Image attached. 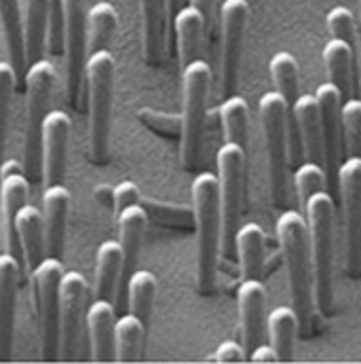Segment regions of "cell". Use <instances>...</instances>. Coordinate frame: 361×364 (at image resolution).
Returning <instances> with one entry per match:
<instances>
[{
	"label": "cell",
	"mask_w": 361,
	"mask_h": 364,
	"mask_svg": "<svg viewBox=\"0 0 361 364\" xmlns=\"http://www.w3.org/2000/svg\"><path fill=\"white\" fill-rule=\"evenodd\" d=\"M220 121L224 129V140L248 151L250 142V104L245 97L233 93L220 104Z\"/></svg>",
	"instance_id": "cell-31"
},
{
	"label": "cell",
	"mask_w": 361,
	"mask_h": 364,
	"mask_svg": "<svg viewBox=\"0 0 361 364\" xmlns=\"http://www.w3.org/2000/svg\"><path fill=\"white\" fill-rule=\"evenodd\" d=\"M146 326L131 311L114 322V363H135L142 354Z\"/></svg>",
	"instance_id": "cell-32"
},
{
	"label": "cell",
	"mask_w": 361,
	"mask_h": 364,
	"mask_svg": "<svg viewBox=\"0 0 361 364\" xmlns=\"http://www.w3.org/2000/svg\"><path fill=\"white\" fill-rule=\"evenodd\" d=\"M262 132L267 140L269 155V182H271L272 203L285 205L287 201V161H289V144H287V102L277 93L269 91L258 102Z\"/></svg>",
	"instance_id": "cell-9"
},
{
	"label": "cell",
	"mask_w": 361,
	"mask_h": 364,
	"mask_svg": "<svg viewBox=\"0 0 361 364\" xmlns=\"http://www.w3.org/2000/svg\"><path fill=\"white\" fill-rule=\"evenodd\" d=\"M245 155L241 146L226 142L220 146L218 161V191H220V218H222V244L220 255L233 257L235 233L241 223L243 208V184H245Z\"/></svg>",
	"instance_id": "cell-7"
},
{
	"label": "cell",
	"mask_w": 361,
	"mask_h": 364,
	"mask_svg": "<svg viewBox=\"0 0 361 364\" xmlns=\"http://www.w3.org/2000/svg\"><path fill=\"white\" fill-rule=\"evenodd\" d=\"M172 19H174V30H176V41H178L180 66L184 68L186 64H190L192 60L201 55V47L205 38V23H203L201 13L192 4L182 6Z\"/></svg>",
	"instance_id": "cell-28"
},
{
	"label": "cell",
	"mask_w": 361,
	"mask_h": 364,
	"mask_svg": "<svg viewBox=\"0 0 361 364\" xmlns=\"http://www.w3.org/2000/svg\"><path fill=\"white\" fill-rule=\"evenodd\" d=\"M248 358L254 360V363H277V360H279V358H277V352H274V348H272L271 343H258V346L248 354Z\"/></svg>",
	"instance_id": "cell-47"
},
{
	"label": "cell",
	"mask_w": 361,
	"mask_h": 364,
	"mask_svg": "<svg viewBox=\"0 0 361 364\" xmlns=\"http://www.w3.org/2000/svg\"><path fill=\"white\" fill-rule=\"evenodd\" d=\"M70 212V191L62 182L45 186L43 193V223L47 255L62 259L66 246V225Z\"/></svg>",
	"instance_id": "cell-19"
},
{
	"label": "cell",
	"mask_w": 361,
	"mask_h": 364,
	"mask_svg": "<svg viewBox=\"0 0 361 364\" xmlns=\"http://www.w3.org/2000/svg\"><path fill=\"white\" fill-rule=\"evenodd\" d=\"M182 6H184V0H165V9H167V15H170V19L180 11Z\"/></svg>",
	"instance_id": "cell-49"
},
{
	"label": "cell",
	"mask_w": 361,
	"mask_h": 364,
	"mask_svg": "<svg viewBox=\"0 0 361 364\" xmlns=\"http://www.w3.org/2000/svg\"><path fill=\"white\" fill-rule=\"evenodd\" d=\"M192 193V223L196 231V288L201 294L216 290L218 259L222 244L220 191L218 176L201 172L190 186Z\"/></svg>",
	"instance_id": "cell-1"
},
{
	"label": "cell",
	"mask_w": 361,
	"mask_h": 364,
	"mask_svg": "<svg viewBox=\"0 0 361 364\" xmlns=\"http://www.w3.org/2000/svg\"><path fill=\"white\" fill-rule=\"evenodd\" d=\"M277 240L285 261L289 294L294 303V311L298 316L300 328L309 331L313 320V261H311V244H309V227L302 212L285 210L277 218Z\"/></svg>",
	"instance_id": "cell-2"
},
{
	"label": "cell",
	"mask_w": 361,
	"mask_h": 364,
	"mask_svg": "<svg viewBox=\"0 0 361 364\" xmlns=\"http://www.w3.org/2000/svg\"><path fill=\"white\" fill-rule=\"evenodd\" d=\"M360 15H361V0H360Z\"/></svg>",
	"instance_id": "cell-50"
},
{
	"label": "cell",
	"mask_w": 361,
	"mask_h": 364,
	"mask_svg": "<svg viewBox=\"0 0 361 364\" xmlns=\"http://www.w3.org/2000/svg\"><path fill=\"white\" fill-rule=\"evenodd\" d=\"M57 70L51 60H36L28 64L26 83V140H23V170L28 178L38 181L40 174V129L49 112V102L55 87Z\"/></svg>",
	"instance_id": "cell-6"
},
{
	"label": "cell",
	"mask_w": 361,
	"mask_h": 364,
	"mask_svg": "<svg viewBox=\"0 0 361 364\" xmlns=\"http://www.w3.org/2000/svg\"><path fill=\"white\" fill-rule=\"evenodd\" d=\"M116 9L101 0L89 6L87 11V45H89V53L99 51V49H108V43L116 30Z\"/></svg>",
	"instance_id": "cell-35"
},
{
	"label": "cell",
	"mask_w": 361,
	"mask_h": 364,
	"mask_svg": "<svg viewBox=\"0 0 361 364\" xmlns=\"http://www.w3.org/2000/svg\"><path fill=\"white\" fill-rule=\"evenodd\" d=\"M30 275L38 314L40 360H60V282L64 275L62 259L47 255Z\"/></svg>",
	"instance_id": "cell-8"
},
{
	"label": "cell",
	"mask_w": 361,
	"mask_h": 364,
	"mask_svg": "<svg viewBox=\"0 0 361 364\" xmlns=\"http://www.w3.org/2000/svg\"><path fill=\"white\" fill-rule=\"evenodd\" d=\"M353 60L355 49L347 45L345 41L330 38L323 47V64L330 77V83H334L343 97H347L353 91Z\"/></svg>",
	"instance_id": "cell-30"
},
{
	"label": "cell",
	"mask_w": 361,
	"mask_h": 364,
	"mask_svg": "<svg viewBox=\"0 0 361 364\" xmlns=\"http://www.w3.org/2000/svg\"><path fill=\"white\" fill-rule=\"evenodd\" d=\"M302 214L309 227L315 305L321 316H330L334 309V225H336V208L332 195L328 191L315 193L302 208Z\"/></svg>",
	"instance_id": "cell-3"
},
{
	"label": "cell",
	"mask_w": 361,
	"mask_h": 364,
	"mask_svg": "<svg viewBox=\"0 0 361 364\" xmlns=\"http://www.w3.org/2000/svg\"><path fill=\"white\" fill-rule=\"evenodd\" d=\"M15 225H17L21 250H23V261H26L28 269L32 272V269L47 257L43 212H40L36 205L26 203V205L19 210Z\"/></svg>",
	"instance_id": "cell-25"
},
{
	"label": "cell",
	"mask_w": 361,
	"mask_h": 364,
	"mask_svg": "<svg viewBox=\"0 0 361 364\" xmlns=\"http://www.w3.org/2000/svg\"><path fill=\"white\" fill-rule=\"evenodd\" d=\"M93 193H95V199H97V203L112 208V199H114V186L99 184V186H95V191H93Z\"/></svg>",
	"instance_id": "cell-48"
},
{
	"label": "cell",
	"mask_w": 361,
	"mask_h": 364,
	"mask_svg": "<svg viewBox=\"0 0 361 364\" xmlns=\"http://www.w3.org/2000/svg\"><path fill=\"white\" fill-rule=\"evenodd\" d=\"M114 322H116L114 303L95 299L87 309L91 358L95 363H114Z\"/></svg>",
	"instance_id": "cell-21"
},
{
	"label": "cell",
	"mask_w": 361,
	"mask_h": 364,
	"mask_svg": "<svg viewBox=\"0 0 361 364\" xmlns=\"http://www.w3.org/2000/svg\"><path fill=\"white\" fill-rule=\"evenodd\" d=\"M70 117L66 110H49L40 129V174L45 184H57L66 176Z\"/></svg>",
	"instance_id": "cell-15"
},
{
	"label": "cell",
	"mask_w": 361,
	"mask_h": 364,
	"mask_svg": "<svg viewBox=\"0 0 361 364\" xmlns=\"http://www.w3.org/2000/svg\"><path fill=\"white\" fill-rule=\"evenodd\" d=\"M239 301V318H241V337L245 356L262 343L265 335V305H267V288L262 279H243L237 290Z\"/></svg>",
	"instance_id": "cell-18"
},
{
	"label": "cell",
	"mask_w": 361,
	"mask_h": 364,
	"mask_svg": "<svg viewBox=\"0 0 361 364\" xmlns=\"http://www.w3.org/2000/svg\"><path fill=\"white\" fill-rule=\"evenodd\" d=\"M248 17H250L248 0H224L220 6V34H222L220 79H222L224 95H233L237 90L239 62H241Z\"/></svg>",
	"instance_id": "cell-12"
},
{
	"label": "cell",
	"mask_w": 361,
	"mask_h": 364,
	"mask_svg": "<svg viewBox=\"0 0 361 364\" xmlns=\"http://www.w3.org/2000/svg\"><path fill=\"white\" fill-rule=\"evenodd\" d=\"M0 21L9 51V64L15 73L17 85L23 83L28 60H26V41H23V17L19 0H0Z\"/></svg>",
	"instance_id": "cell-24"
},
{
	"label": "cell",
	"mask_w": 361,
	"mask_h": 364,
	"mask_svg": "<svg viewBox=\"0 0 361 364\" xmlns=\"http://www.w3.org/2000/svg\"><path fill=\"white\" fill-rule=\"evenodd\" d=\"M51 0H26L23 17V41H26V60L28 64L43 58L47 47Z\"/></svg>",
	"instance_id": "cell-29"
},
{
	"label": "cell",
	"mask_w": 361,
	"mask_h": 364,
	"mask_svg": "<svg viewBox=\"0 0 361 364\" xmlns=\"http://www.w3.org/2000/svg\"><path fill=\"white\" fill-rule=\"evenodd\" d=\"M315 97L319 102V114H321V132H323V149H326V174L332 176V172L338 170L340 166V134H343V119H340V108H343V93L334 83H321Z\"/></svg>",
	"instance_id": "cell-16"
},
{
	"label": "cell",
	"mask_w": 361,
	"mask_h": 364,
	"mask_svg": "<svg viewBox=\"0 0 361 364\" xmlns=\"http://www.w3.org/2000/svg\"><path fill=\"white\" fill-rule=\"evenodd\" d=\"M235 252L243 279H260L265 269V231L256 223L239 225L235 233Z\"/></svg>",
	"instance_id": "cell-27"
},
{
	"label": "cell",
	"mask_w": 361,
	"mask_h": 364,
	"mask_svg": "<svg viewBox=\"0 0 361 364\" xmlns=\"http://www.w3.org/2000/svg\"><path fill=\"white\" fill-rule=\"evenodd\" d=\"M118 244L123 250V277H129L135 269L138 257H140V246L144 240V231L148 225V212L140 203H133L125 208L118 216Z\"/></svg>",
	"instance_id": "cell-22"
},
{
	"label": "cell",
	"mask_w": 361,
	"mask_h": 364,
	"mask_svg": "<svg viewBox=\"0 0 361 364\" xmlns=\"http://www.w3.org/2000/svg\"><path fill=\"white\" fill-rule=\"evenodd\" d=\"M289 110L298 125L304 157L309 161L323 166L326 170V149H323V132H321V114H319L317 97L313 93H300L296 102L289 106Z\"/></svg>",
	"instance_id": "cell-20"
},
{
	"label": "cell",
	"mask_w": 361,
	"mask_h": 364,
	"mask_svg": "<svg viewBox=\"0 0 361 364\" xmlns=\"http://www.w3.org/2000/svg\"><path fill=\"white\" fill-rule=\"evenodd\" d=\"M87 282L79 272H64L60 282V358L74 360L85 303H87Z\"/></svg>",
	"instance_id": "cell-13"
},
{
	"label": "cell",
	"mask_w": 361,
	"mask_h": 364,
	"mask_svg": "<svg viewBox=\"0 0 361 364\" xmlns=\"http://www.w3.org/2000/svg\"><path fill=\"white\" fill-rule=\"evenodd\" d=\"M294 186H296V195L300 199V208H304L306 201L315 193L328 191V174H326L323 166H319L315 161H306V164L298 166L296 174H294Z\"/></svg>",
	"instance_id": "cell-37"
},
{
	"label": "cell",
	"mask_w": 361,
	"mask_h": 364,
	"mask_svg": "<svg viewBox=\"0 0 361 364\" xmlns=\"http://www.w3.org/2000/svg\"><path fill=\"white\" fill-rule=\"evenodd\" d=\"M30 195V178L23 170V166L17 159H2L0 166V212L4 220V235L9 252L23 265V250L19 244L17 233V214L28 203Z\"/></svg>",
	"instance_id": "cell-14"
},
{
	"label": "cell",
	"mask_w": 361,
	"mask_h": 364,
	"mask_svg": "<svg viewBox=\"0 0 361 364\" xmlns=\"http://www.w3.org/2000/svg\"><path fill=\"white\" fill-rule=\"evenodd\" d=\"M157 296V277L148 269H133L127 277V305L129 311L142 320V324L148 328L150 316H152V305Z\"/></svg>",
	"instance_id": "cell-34"
},
{
	"label": "cell",
	"mask_w": 361,
	"mask_h": 364,
	"mask_svg": "<svg viewBox=\"0 0 361 364\" xmlns=\"http://www.w3.org/2000/svg\"><path fill=\"white\" fill-rule=\"evenodd\" d=\"M142 205L146 208L148 216L152 214L157 220L165 223V225H190L192 223V210L184 208V205H174V203H161L155 199H144Z\"/></svg>",
	"instance_id": "cell-42"
},
{
	"label": "cell",
	"mask_w": 361,
	"mask_h": 364,
	"mask_svg": "<svg viewBox=\"0 0 361 364\" xmlns=\"http://www.w3.org/2000/svg\"><path fill=\"white\" fill-rule=\"evenodd\" d=\"M21 277V263L11 255H0V360H9L15 339V309Z\"/></svg>",
	"instance_id": "cell-17"
},
{
	"label": "cell",
	"mask_w": 361,
	"mask_h": 364,
	"mask_svg": "<svg viewBox=\"0 0 361 364\" xmlns=\"http://www.w3.org/2000/svg\"><path fill=\"white\" fill-rule=\"evenodd\" d=\"M140 201H142V195H140V188H138L135 182L121 181L114 186V199H112L114 216H118L125 208H129L133 203H140Z\"/></svg>",
	"instance_id": "cell-44"
},
{
	"label": "cell",
	"mask_w": 361,
	"mask_h": 364,
	"mask_svg": "<svg viewBox=\"0 0 361 364\" xmlns=\"http://www.w3.org/2000/svg\"><path fill=\"white\" fill-rule=\"evenodd\" d=\"M343 223H345V267L351 275L361 272V157L349 155L336 170Z\"/></svg>",
	"instance_id": "cell-11"
},
{
	"label": "cell",
	"mask_w": 361,
	"mask_h": 364,
	"mask_svg": "<svg viewBox=\"0 0 361 364\" xmlns=\"http://www.w3.org/2000/svg\"><path fill=\"white\" fill-rule=\"evenodd\" d=\"M142 49L148 66H159L165 53V0H140Z\"/></svg>",
	"instance_id": "cell-23"
},
{
	"label": "cell",
	"mask_w": 361,
	"mask_h": 364,
	"mask_svg": "<svg viewBox=\"0 0 361 364\" xmlns=\"http://www.w3.org/2000/svg\"><path fill=\"white\" fill-rule=\"evenodd\" d=\"M340 119L349 155L361 157V100L349 97L340 108Z\"/></svg>",
	"instance_id": "cell-39"
},
{
	"label": "cell",
	"mask_w": 361,
	"mask_h": 364,
	"mask_svg": "<svg viewBox=\"0 0 361 364\" xmlns=\"http://www.w3.org/2000/svg\"><path fill=\"white\" fill-rule=\"evenodd\" d=\"M271 79L274 91L291 106L300 95V79H298V62L289 51H279L271 58Z\"/></svg>",
	"instance_id": "cell-36"
},
{
	"label": "cell",
	"mask_w": 361,
	"mask_h": 364,
	"mask_svg": "<svg viewBox=\"0 0 361 364\" xmlns=\"http://www.w3.org/2000/svg\"><path fill=\"white\" fill-rule=\"evenodd\" d=\"M211 85V66L196 58L182 68V132L180 161L186 172H194L201 157L203 129L207 119V100Z\"/></svg>",
	"instance_id": "cell-5"
},
{
	"label": "cell",
	"mask_w": 361,
	"mask_h": 364,
	"mask_svg": "<svg viewBox=\"0 0 361 364\" xmlns=\"http://www.w3.org/2000/svg\"><path fill=\"white\" fill-rule=\"evenodd\" d=\"M87 11H89V0H62L64 55H66V97H68V104L72 108H79L81 91L85 87V64L89 58Z\"/></svg>",
	"instance_id": "cell-10"
},
{
	"label": "cell",
	"mask_w": 361,
	"mask_h": 364,
	"mask_svg": "<svg viewBox=\"0 0 361 364\" xmlns=\"http://www.w3.org/2000/svg\"><path fill=\"white\" fill-rule=\"evenodd\" d=\"M245 358H248L245 350L237 341H222L213 354V360H218V363H241Z\"/></svg>",
	"instance_id": "cell-45"
},
{
	"label": "cell",
	"mask_w": 361,
	"mask_h": 364,
	"mask_svg": "<svg viewBox=\"0 0 361 364\" xmlns=\"http://www.w3.org/2000/svg\"><path fill=\"white\" fill-rule=\"evenodd\" d=\"M269 337H271V346L277 352V358L287 363L294 358V343H296V333L300 328L298 316L294 311V307H274L269 314Z\"/></svg>",
	"instance_id": "cell-33"
},
{
	"label": "cell",
	"mask_w": 361,
	"mask_h": 364,
	"mask_svg": "<svg viewBox=\"0 0 361 364\" xmlns=\"http://www.w3.org/2000/svg\"><path fill=\"white\" fill-rule=\"evenodd\" d=\"M203 17L205 23V36H209L213 32L216 26V17H218V0H188Z\"/></svg>",
	"instance_id": "cell-46"
},
{
	"label": "cell",
	"mask_w": 361,
	"mask_h": 364,
	"mask_svg": "<svg viewBox=\"0 0 361 364\" xmlns=\"http://www.w3.org/2000/svg\"><path fill=\"white\" fill-rule=\"evenodd\" d=\"M47 51L51 55L64 53V13L62 0H51L49 30H47Z\"/></svg>",
	"instance_id": "cell-43"
},
{
	"label": "cell",
	"mask_w": 361,
	"mask_h": 364,
	"mask_svg": "<svg viewBox=\"0 0 361 364\" xmlns=\"http://www.w3.org/2000/svg\"><path fill=\"white\" fill-rule=\"evenodd\" d=\"M123 277V250L116 240H106L95 252V299L114 301Z\"/></svg>",
	"instance_id": "cell-26"
},
{
	"label": "cell",
	"mask_w": 361,
	"mask_h": 364,
	"mask_svg": "<svg viewBox=\"0 0 361 364\" xmlns=\"http://www.w3.org/2000/svg\"><path fill=\"white\" fill-rule=\"evenodd\" d=\"M17 85L15 73L9 62H0V166L4 159V138H6V125H9V110L13 102V91Z\"/></svg>",
	"instance_id": "cell-40"
},
{
	"label": "cell",
	"mask_w": 361,
	"mask_h": 364,
	"mask_svg": "<svg viewBox=\"0 0 361 364\" xmlns=\"http://www.w3.org/2000/svg\"><path fill=\"white\" fill-rule=\"evenodd\" d=\"M116 62L108 49L93 51L85 64V83L89 102V159L106 166L110 157V119Z\"/></svg>",
	"instance_id": "cell-4"
},
{
	"label": "cell",
	"mask_w": 361,
	"mask_h": 364,
	"mask_svg": "<svg viewBox=\"0 0 361 364\" xmlns=\"http://www.w3.org/2000/svg\"><path fill=\"white\" fill-rule=\"evenodd\" d=\"M326 23H328L332 38L345 41L347 45L355 49V15L347 6H334L326 15Z\"/></svg>",
	"instance_id": "cell-41"
},
{
	"label": "cell",
	"mask_w": 361,
	"mask_h": 364,
	"mask_svg": "<svg viewBox=\"0 0 361 364\" xmlns=\"http://www.w3.org/2000/svg\"><path fill=\"white\" fill-rule=\"evenodd\" d=\"M138 119L142 125H146L150 132L163 136V138H180L182 132V114L176 112H163L157 108H140L138 110Z\"/></svg>",
	"instance_id": "cell-38"
}]
</instances>
